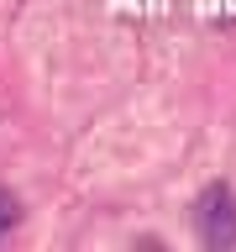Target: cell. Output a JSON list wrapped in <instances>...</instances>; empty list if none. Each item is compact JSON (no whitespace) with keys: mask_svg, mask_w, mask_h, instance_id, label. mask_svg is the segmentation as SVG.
Returning a JSON list of instances; mask_svg holds the SVG:
<instances>
[{"mask_svg":"<svg viewBox=\"0 0 236 252\" xmlns=\"http://www.w3.org/2000/svg\"><path fill=\"white\" fill-rule=\"evenodd\" d=\"M194 231L205 247H236V194L226 184H210L194 205Z\"/></svg>","mask_w":236,"mask_h":252,"instance_id":"6da1fadb","label":"cell"},{"mask_svg":"<svg viewBox=\"0 0 236 252\" xmlns=\"http://www.w3.org/2000/svg\"><path fill=\"white\" fill-rule=\"evenodd\" d=\"M16 226V194H5V189H0V236L11 231Z\"/></svg>","mask_w":236,"mask_h":252,"instance_id":"7a4b0ae2","label":"cell"}]
</instances>
